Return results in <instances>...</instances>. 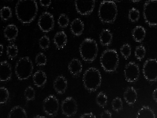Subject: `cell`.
I'll return each mask as SVG.
<instances>
[{
	"label": "cell",
	"mask_w": 157,
	"mask_h": 118,
	"mask_svg": "<svg viewBox=\"0 0 157 118\" xmlns=\"http://www.w3.org/2000/svg\"><path fill=\"white\" fill-rule=\"evenodd\" d=\"M35 62L36 63L37 66H44L47 65V57L42 52H40L36 54L35 57Z\"/></svg>",
	"instance_id": "cell-35"
},
{
	"label": "cell",
	"mask_w": 157,
	"mask_h": 118,
	"mask_svg": "<svg viewBox=\"0 0 157 118\" xmlns=\"http://www.w3.org/2000/svg\"><path fill=\"white\" fill-rule=\"evenodd\" d=\"M146 30L141 26H136L132 30V37L137 42H141L146 37Z\"/></svg>",
	"instance_id": "cell-23"
},
{
	"label": "cell",
	"mask_w": 157,
	"mask_h": 118,
	"mask_svg": "<svg viewBox=\"0 0 157 118\" xmlns=\"http://www.w3.org/2000/svg\"><path fill=\"white\" fill-rule=\"evenodd\" d=\"M137 118H156L155 113L149 107L143 106L136 115Z\"/></svg>",
	"instance_id": "cell-25"
},
{
	"label": "cell",
	"mask_w": 157,
	"mask_h": 118,
	"mask_svg": "<svg viewBox=\"0 0 157 118\" xmlns=\"http://www.w3.org/2000/svg\"><path fill=\"white\" fill-rule=\"evenodd\" d=\"M71 32L74 35L80 36L84 30V24L79 18L74 19L70 26Z\"/></svg>",
	"instance_id": "cell-17"
},
{
	"label": "cell",
	"mask_w": 157,
	"mask_h": 118,
	"mask_svg": "<svg viewBox=\"0 0 157 118\" xmlns=\"http://www.w3.org/2000/svg\"><path fill=\"white\" fill-rule=\"evenodd\" d=\"M157 0H147L144 5V18L150 27L157 25Z\"/></svg>",
	"instance_id": "cell-7"
},
{
	"label": "cell",
	"mask_w": 157,
	"mask_h": 118,
	"mask_svg": "<svg viewBox=\"0 0 157 118\" xmlns=\"http://www.w3.org/2000/svg\"><path fill=\"white\" fill-rule=\"evenodd\" d=\"M9 118H27V114L23 108L20 106H15L9 113Z\"/></svg>",
	"instance_id": "cell-24"
},
{
	"label": "cell",
	"mask_w": 157,
	"mask_h": 118,
	"mask_svg": "<svg viewBox=\"0 0 157 118\" xmlns=\"http://www.w3.org/2000/svg\"><path fill=\"white\" fill-rule=\"evenodd\" d=\"M34 65L31 59L28 57H24L17 61L15 65V74L19 80H25L32 75Z\"/></svg>",
	"instance_id": "cell-6"
},
{
	"label": "cell",
	"mask_w": 157,
	"mask_h": 118,
	"mask_svg": "<svg viewBox=\"0 0 157 118\" xmlns=\"http://www.w3.org/2000/svg\"><path fill=\"white\" fill-rule=\"evenodd\" d=\"M38 12L36 0H18L15 6L17 19L23 24H29L34 20Z\"/></svg>",
	"instance_id": "cell-1"
},
{
	"label": "cell",
	"mask_w": 157,
	"mask_h": 118,
	"mask_svg": "<svg viewBox=\"0 0 157 118\" xmlns=\"http://www.w3.org/2000/svg\"><path fill=\"white\" fill-rule=\"evenodd\" d=\"M25 97L27 101L33 100L35 98V90L31 86L27 87L25 91Z\"/></svg>",
	"instance_id": "cell-37"
},
{
	"label": "cell",
	"mask_w": 157,
	"mask_h": 118,
	"mask_svg": "<svg viewBox=\"0 0 157 118\" xmlns=\"http://www.w3.org/2000/svg\"><path fill=\"white\" fill-rule=\"evenodd\" d=\"M152 97H153V99L154 100V101L156 102H157V89H154V91L153 92V95H152Z\"/></svg>",
	"instance_id": "cell-41"
},
{
	"label": "cell",
	"mask_w": 157,
	"mask_h": 118,
	"mask_svg": "<svg viewBox=\"0 0 157 118\" xmlns=\"http://www.w3.org/2000/svg\"><path fill=\"white\" fill-rule=\"evenodd\" d=\"M140 17V12L136 8H132L128 12V19L132 22H136Z\"/></svg>",
	"instance_id": "cell-31"
},
{
	"label": "cell",
	"mask_w": 157,
	"mask_h": 118,
	"mask_svg": "<svg viewBox=\"0 0 157 118\" xmlns=\"http://www.w3.org/2000/svg\"><path fill=\"white\" fill-rule=\"evenodd\" d=\"M10 99V92L4 87L0 88V104H5Z\"/></svg>",
	"instance_id": "cell-29"
},
{
	"label": "cell",
	"mask_w": 157,
	"mask_h": 118,
	"mask_svg": "<svg viewBox=\"0 0 157 118\" xmlns=\"http://www.w3.org/2000/svg\"><path fill=\"white\" fill-rule=\"evenodd\" d=\"M59 103L55 96L50 95L44 100L43 102V109L44 112L48 116L55 117L57 115Z\"/></svg>",
	"instance_id": "cell-9"
},
{
	"label": "cell",
	"mask_w": 157,
	"mask_h": 118,
	"mask_svg": "<svg viewBox=\"0 0 157 118\" xmlns=\"http://www.w3.org/2000/svg\"><path fill=\"white\" fill-rule=\"evenodd\" d=\"M100 117H101V118H112V115L109 110H104V112H101Z\"/></svg>",
	"instance_id": "cell-39"
},
{
	"label": "cell",
	"mask_w": 157,
	"mask_h": 118,
	"mask_svg": "<svg viewBox=\"0 0 157 118\" xmlns=\"http://www.w3.org/2000/svg\"><path fill=\"white\" fill-rule=\"evenodd\" d=\"M134 54L136 56V59L139 61H141V60H143L144 58V57L146 55V49L145 47L142 45H139L137 46L135 49V52H134Z\"/></svg>",
	"instance_id": "cell-30"
},
{
	"label": "cell",
	"mask_w": 157,
	"mask_h": 118,
	"mask_svg": "<svg viewBox=\"0 0 157 118\" xmlns=\"http://www.w3.org/2000/svg\"><path fill=\"white\" fill-rule=\"evenodd\" d=\"M0 80L2 82H6L12 78V67L7 61H2L0 65Z\"/></svg>",
	"instance_id": "cell-15"
},
{
	"label": "cell",
	"mask_w": 157,
	"mask_h": 118,
	"mask_svg": "<svg viewBox=\"0 0 157 118\" xmlns=\"http://www.w3.org/2000/svg\"><path fill=\"white\" fill-rule=\"evenodd\" d=\"M96 102L101 108H104L108 102L107 96L103 92H101L98 94L97 97H96Z\"/></svg>",
	"instance_id": "cell-26"
},
{
	"label": "cell",
	"mask_w": 157,
	"mask_h": 118,
	"mask_svg": "<svg viewBox=\"0 0 157 118\" xmlns=\"http://www.w3.org/2000/svg\"><path fill=\"white\" fill-rule=\"evenodd\" d=\"M131 1L133 2H134V3H136V2H140L141 0H131Z\"/></svg>",
	"instance_id": "cell-43"
},
{
	"label": "cell",
	"mask_w": 157,
	"mask_h": 118,
	"mask_svg": "<svg viewBox=\"0 0 157 118\" xmlns=\"http://www.w3.org/2000/svg\"><path fill=\"white\" fill-rule=\"evenodd\" d=\"M62 112L66 117L75 116L78 110V105L76 100L71 97H68L62 102Z\"/></svg>",
	"instance_id": "cell-12"
},
{
	"label": "cell",
	"mask_w": 157,
	"mask_h": 118,
	"mask_svg": "<svg viewBox=\"0 0 157 118\" xmlns=\"http://www.w3.org/2000/svg\"><path fill=\"white\" fill-rule=\"evenodd\" d=\"M39 3L44 7H49L52 4V0H39Z\"/></svg>",
	"instance_id": "cell-38"
},
{
	"label": "cell",
	"mask_w": 157,
	"mask_h": 118,
	"mask_svg": "<svg viewBox=\"0 0 157 118\" xmlns=\"http://www.w3.org/2000/svg\"><path fill=\"white\" fill-rule=\"evenodd\" d=\"M54 43L57 49H62L67 44V36L66 33L63 31L56 32L54 37Z\"/></svg>",
	"instance_id": "cell-19"
},
{
	"label": "cell",
	"mask_w": 157,
	"mask_h": 118,
	"mask_svg": "<svg viewBox=\"0 0 157 118\" xmlns=\"http://www.w3.org/2000/svg\"><path fill=\"white\" fill-rule=\"evenodd\" d=\"M99 40L101 45L104 47H108L112 42L113 34L109 30L104 29L101 31L99 35Z\"/></svg>",
	"instance_id": "cell-21"
},
{
	"label": "cell",
	"mask_w": 157,
	"mask_h": 118,
	"mask_svg": "<svg viewBox=\"0 0 157 118\" xmlns=\"http://www.w3.org/2000/svg\"><path fill=\"white\" fill-rule=\"evenodd\" d=\"M0 49H1V52H0V56L2 55V53H3V45H0Z\"/></svg>",
	"instance_id": "cell-42"
},
{
	"label": "cell",
	"mask_w": 157,
	"mask_h": 118,
	"mask_svg": "<svg viewBox=\"0 0 157 118\" xmlns=\"http://www.w3.org/2000/svg\"><path fill=\"white\" fill-rule=\"evenodd\" d=\"M41 117L45 118V117H41V116H39V115H37V116H35V117H34V118H41Z\"/></svg>",
	"instance_id": "cell-44"
},
{
	"label": "cell",
	"mask_w": 157,
	"mask_h": 118,
	"mask_svg": "<svg viewBox=\"0 0 157 118\" xmlns=\"http://www.w3.org/2000/svg\"><path fill=\"white\" fill-rule=\"evenodd\" d=\"M77 12L81 15H89L95 6V0H75Z\"/></svg>",
	"instance_id": "cell-10"
},
{
	"label": "cell",
	"mask_w": 157,
	"mask_h": 118,
	"mask_svg": "<svg viewBox=\"0 0 157 118\" xmlns=\"http://www.w3.org/2000/svg\"><path fill=\"white\" fill-rule=\"evenodd\" d=\"M143 75L149 82H154L157 80V60L149 59L144 64Z\"/></svg>",
	"instance_id": "cell-8"
},
{
	"label": "cell",
	"mask_w": 157,
	"mask_h": 118,
	"mask_svg": "<svg viewBox=\"0 0 157 118\" xmlns=\"http://www.w3.org/2000/svg\"><path fill=\"white\" fill-rule=\"evenodd\" d=\"M120 52H121L123 57L128 59L130 57L131 53H132V47L128 44H124L120 48Z\"/></svg>",
	"instance_id": "cell-32"
},
{
	"label": "cell",
	"mask_w": 157,
	"mask_h": 118,
	"mask_svg": "<svg viewBox=\"0 0 157 118\" xmlns=\"http://www.w3.org/2000/svg\"><path fill=\"white\" fill-rule=\"evenodd\" d=\"M139 75H140V69L136 62H130L125 66L124 77L127 82H136L139 77Z\"/></svg>",
	"instance_id": "cell-13"
},
{
	"label": "cell",
	"mask_w": 157,
	"mask_h": 118,
	"mask_svg": "<svg viewBox=\"0 0 157 118\" xmlns=\"http://www.w3.org/2000/svg\"><path fill=\"white\" fill-rule=\"evenodd\" d=\"M112 108L115 112H119L123 109V102L120 97H115L112 102Z\"/></svg>",
	"instance_id": "cell-34"
},
{
	"label": "cell",
	"mask_w": 157,
	"mask_h": 118,
	"mask_svg": "<svg viewBox=\"0 0 157 118\" xmlns=\"http://www.w3.org/2000/svg\"><path fill=\"white\" fill-rule=\"evenodd\" d=\"M124 98L128 104H134L137 100V92L133 87H128L124 93Z\"/></svg>",
	"instance_id": "cell-18"
},
{
	"label": "cell",
	"mask_w": 157,
	"mask_h": 118,
	"mask_svg": "<svg viewBox=\"0 0 157 118\" xmlns=\"http://www.w3.org/2000/svg\"><path fill=\"white\" fill-rule=\"evenodd\" d=\"M98 45L94 39L86 38L81 43L79 52L82 58L86 62H93L98 54Z\"/></svg>",
	"instance_id": "cell-5"
},
{
	"label": "cell",
	"mask_w": 157,
	"mask_h": 118,
	"mask_svg": "<svg viewBox=\"0 0 157 118\" xmlns=\"http://www.w3.org/2000/svg\"><path fill=\"white\" fill-rule=\"evenodd\" d=\"M39 45L41 49L44 50L47 49L50 46V39L49 38V37L46 35L41 37L39 40Z\"/></svg>",
	"instance_id": "cell-36"
},
{
	"label": "cell",
	"mask_w": 157,
	"mask_h": 118,
	"mask_svg": "<svg viewBox=\"0 0 157 118\" xmlns=\"http://www.w3.org/2000/svg\"><path fill=\"white\" fill-rule=\"evenodd\" d=\"M47 80V75L42 70H38L33 75L34 84L38 87H42Z\"/></svg>",
	"instance_id": "cell-22"
},
{
	"label": "cell",
	"mask_w": 157,
	"mask_h": 118,
	"mask_svg": "<svg viewBox=\"0 0 157 118\" xmlns=\"http://www.w3.org/2000/svg\"><path fill=\"white\" fill-rule=\"evenodd\" d=\"M57 23L61 28H65L69 25V19L68 16L65 14H62L59 17Z\"/></svg>",
	"instance_id": "cell-33"
},
{
	"label": "cell",
	"mask_w": 157,
	"mask_h": 118,
	"mask_svg": "<svg viewBox=\"0 0 157 118\" xmlns=\"http://www.w3.org/2000/svg\"><path fill=\"white\" fill-rule=\"evenodd\" d=\"M38 26L41 31L49 32L54 29V19L53 15L49 12H45L39 17L38 20Z\"/></svg>",
	"instance_id": "cell-11"
},
{
	"label": "cell",
	"mask_w": 157,
	"mask_h": 118,
	"mask_svg": "<svg viewBox=\"0 0 157 118\" xmlns=\"http://www.w3.org/2000/svg\"><path fill=\"white\" fill-rule=\"evenodd\" d=\"M101 84V75L95 67L87 69L83 75V85L89 92L96 91Z\"/></svg>",
	"instance_id": "cell-4"
},
{
	"label": "cell",
	"mask_w": 157,
	"mask_h": 118,
	"mask_svg": "<svg viewBox=\"0 0 157 118\" xmlns=\"http://www.w3.org/2000/svg\"><path fill=\"white\" fill-rule=\"evenodd\" d=\"M10 1H12V0H10Z\"/></svg>",
	"instance_id": "cell-46"
},
{
	"label": "cell",
	"mask_w": 157,
	"mask_h": 118,
	"mask_svg": "<svg viewBox=\"0 0 157 118\" xmlns=\"http://www.w3.org/2000/svg\"><path fill=\"white\" fill-rule=\"evenodd\" d=\"M19 30L16 25H9L4 30V35L9 41H14L18 36Z\"/></svg>",
	"instance_id": "cell-16"
},
{
	"label": "cell",
	"mask_w": 157,
	"mask_h": 118,
	"mask_svg": "<svg viewBox=\"0 0 157 118\" xmlns=\"http://www.w3.org/2000/svg\"><path fill=\"white\" fill-rule=\"evenodd\" d=\"M118 10L116 3L113 1L104 0L99 5L98 15L102 22L113 23L116 20Z\"/></svg>",
	"instance_id": "cell-2"
},
{
	"label": "cell",
	"mask_w": 157,
	"mask_h": 118,
	"mask_svg": "<svg viewBox=\"0 0 157 118\" xmlns=\"http://www.w3.org/2000/svg\"><path fill=\"white\" fill-rule=\"evenodd\" d=\"M69 71L74 76H78L82 71V64L78 59H73L70 61L68 65Z\"/></svg>",
	"instance_id": "cell-20"
},
{
	"label": "cell",
	"mask_w": 157,
	"mask_h": 118,
	"mask_svg": "<svg viewBox=\"0 0 157 118\" xmlns=\"http://www.w3.org/2000/svg\"><path fill=\"white\" fill-rule=\"evenodd\" d=\"M116 1H121V0H116Z\"/></svg>",
	"instance_id": "cell-45"
},
{
	"label": "cell",
	"mask_w": 157,
	"mask_h": 118,
	"mask_svg": "<svg viewBox=\"0 0 157 118\" xmlns=\"http://www.w3.org/2000/svg\"><path fill=\"white\" fill-rule=\"evenodd\" d=\"M54 89L58 94H64L67 89V80L64 76L59 75L54 81Z\"/></svg>",
	"instance_id": "cell-14"
},
{
	"label": "cell",
	"mask_w": 157,
	"mask_h": 118,
	"mask_svg": "<svg viewBox=\"0 0 157 118\" xmlns=\"http://www.w3.org/2000/svg\"><path fill=\"white\" fill-rule=\"evenodd\" d=\"M119 63V55L116 49L104 50L100 57V64L103 69L107 73H114L117 70Z\"/></svg>",
	"instance_id": "cell-3"
},
{
	"label": "cell",
	"mask_w": 157,
	"mask_h": 118,
	"mask_svg": "<svg viewBox=\"0 0 157 118\" xmlns=\"http://www.w3.org/2000/svg\"><path fill=\"white\" fill-rule=\"evenodd\" d=\"M0 16L3 21H6L10 19L12 16V9L9 6H4L0 11Z\"/></svg>",
	"instance_id": "cell-28"
},
{
	"label": "cell",
	"mask_w": 157,
	"mask_h": 118,
	"mask_svg": "<svg viewBox=\"0 0 157 118\" xmlns=\"http://www.w3.org/2000/svg\"><path fill=\"white\" fill-rule=\"evenodd\" d=\"M6 54H7L8 57L13 60L14 59L18 54V47L14 44L10 45L6 47Z\"/></svg>",
	"instance_id": "cell-27"
},
{
	"label": "cell",
	"mask_w": 157,
	"mask_h": 118,
	"mask_svg": "<svg viewBox=\"0 0 157 118\" xmlns=\"http://www.w3.org/2000/svg\"><path fill=\"white\" fill-rule=\"evenodd\" d=\"M81 118H96V116L93 113H86V114H83L81 115Z\"/></svg>",
	"instance_id": "cell-40"
}]
</instances>
